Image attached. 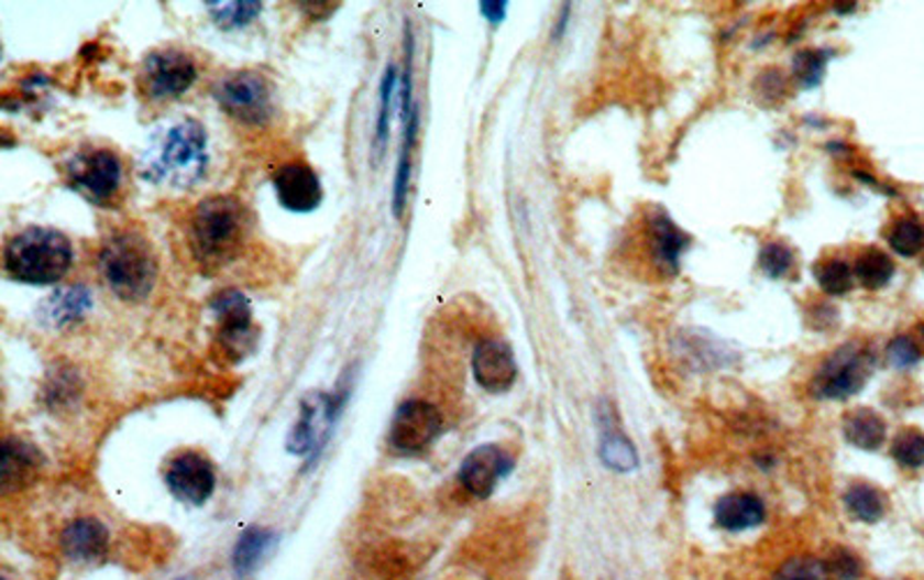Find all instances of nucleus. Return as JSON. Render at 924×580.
<instances>
[{
  "mask_svg": "<svg viewBox=\"0 0 924 580\" xmlns=\"http://www.w3.org/2000/svg\"><path fill=\"white\" fill-rule=\"evenodd\" d=\"M814 277L818 287L829 296H842L850 292L853 281H855L853 266H848L844 260H837V258H827L823 262H816Z\"/></svg>",
  "mask_w": 924,
  "mask_h": 580,
  "instance_id": "nucleus-28",
  "label": "nucleus"
},
{
  "mask_svg": "<svg viewBox=\"0 0 924 580\" xmlns=\"http://www.w3.org/2000/svg\"><path fill=\"white\" fill-rule=\"evenodd\" d=\"M829 573L835 580H858L865 573L862 560L848 548H837L827 560Z\"/></svg>",
  "mask_w": 924,
  "mask_h": 580,
  "instance_id": "nucleus-34",
  "label": "nucleus"
},
{
  "mask_svg": "<svg viewBox=\"0 0 924 580\" xmlns=\"http://www.w3.org/2000/svg\"><path fill=\"white\" fill-rule=\"evenodd\" d=\"M886 357L890 365L904 370V368L915 365L922 359V352H920V344L911 336H897L894 340H890Z\"/></svg>",
  "mask_w": 924,
  "mask_h": 580,
  "instance_id": "nucleus-35",
  "label": "nucleus"
},
{
  "mask_svg": "<svg viewBox=\"0 0 924 580\" xmlns=\"http://www.w3.org/2000/svg\"><path fill=\"white\" fill-rule=\"evenodd\" d=\"M650 237H652L654 262L668 273H675L680 266L682 252L689 245V239L682 234L680 227L661 211H654L650 216Z\"/></svg>",
  "mask_w": 924,
  "mask_h": 580,
  "instance_id": "nucleus-20",
  "label": "nucleus"
},
{
  "mask_svg": "<svg viewBox=\"0 0 924 580\" xmlns=\"http://www.w3.org/2000/svg\"><path fill=\"white\" fill-rule=\"evenodd\" d=\"M758 264H760V271L768 277L779 281V277H783L793 266V250L781 241H770L760 248Z\"/></svg>",
  "mask_w": 924,
  "mask_h": 580,
  "instance_id": "nucleus-32",
  "label": "nucleus"
},
{
  "mask_svg": "<svg viewBox=\"0 0 924 580\" xmlns=\"http://www.w3.org/2000/svg\"><path fill=\"white\" fill-rule=\"evenodd\" d=\"M472 373L483 391L506 393L518 377L512 347L504 340H481L472 354Z\"/></svg>",
  "mask_w": 924,
  "mask_h": 580,
  "instance_id": "nucleus-15",
  "label": "nucleus"
},
{
  "mask_svg": "<svg viewBox=\"0 0 924 580\" xmlns=\"http://www.w3.org/2000/svg\"><path fill=\"white\" fill-rule=\"evenodd\" d=\"M481 14L493 23H499L506 17V3H481Z\"/></svg>",
  "mask_w": 924,
  "mask_h": 580,
  "instance_id": "nucleus-37",
  "label": "nucleus"
},
{
  "mask_svg": "<svg viewBox=\"0 0 924 580\" xmlns=\"http://www.w3.org/2000/svg\"><path fill=\"white\" fill-rule=\"evenodd\" d=\"M6 271L26 285H56L73 269L75 248L52 227H29L6 245Z\"/></svg>",
  "mask_w": 924,
  "mask_h": 580,
  "instance_id": "nucleus-2",
  "label": "nucleus"
},
{
  "mask_svg": "<svg viewBox=\"0 0 924 580\" xmlns=\"http://www.w3.org/2000/svg\"><path fill=\"white\" fill-rule=\"evenodd\" d=\"M873 354L867 347L848 342L823 361L809 391L818 401H846L862 391L873 373Z\"/></svg>",
  "mask_w": 924,
  "mask_h": 580,
  "instance_id": "nucleus-5",
  "label": "nucleus"
},
{
  "mask_svg": "<svg viewBox=\"0 0 924 580\" xmlns=\"http://www.w3.org/2000/svg\"><path fill=\"white\" fill-rule=\"evenodd\" d=\"M167 489L176 500L190 506H201L216 491L213 462L195 451L178 453L165 472Z\"/></svg>",
  "mask_w": 924,
  "mask_h": 580,
  "instance_id": "nucleus-10",
  "label": "nucleus"
},
{
  "mask_svg": "<svg viewBox=\"0 0 924 580\" xmlns=\"http://www.w3.org/2000/svg\"><path fill=\"white\" fill-rule=\"evenodd\" d=\"M714 523L726 532H747L766 523V504L754 493H728L714 504Z\"/></svg>",
  "mask_w": 924,
  "mask_h": 580,
  "instance_id": "nucleus-17",
  "label": "nucleus"
},
{
  "mask_svg": "<svg viewBox=\"0 0 924 580\" xmlns=\"http://www.w3.org/2000/svg\"><path fill=\"white\" fill-rule=\"evenodd\" d=\"M197 81L195 61L178 50L148 54L142 67V86L151 100H174Z\"/></svg>",
  "mask_w": 924,
  "mask_h": 580,
  "instance_id": "nucleus-7",
  "label": "nucleus"
},
{
  "mask_svg": "<svg viewBox=\"0 0 924 580\" xmlns=\"http://www.w3.org/2000/svg\"><path fill=\"white\" fill-rule=\"evenodd\" d=\"M853 275L865 289H883L894 277V262L883 250L867 248L855 258Z\"/></svg>",
  "mask_w": 924,
  "mask_h": 580,
  "instance_id": "nucleus-25",
  "label": "nucleus"
},
{
  "mask_svg": "<svg viewBox=\"0 0 924 580\" xmlns=\"http://www.w3.org/2000/svg\"><path fill=\"white\" fill-rule=\"evenodd\" d=\"M844 506L850 514V518L873 525L886 516L888 500L881 491L873 489V485L869 483H853L844 495Z\"/></svg>",
  "mask_w": 924,
  "mask_h": 580,
  "instance_id": "nucleus-24",
  "label": "nucleus"
},
{
  "mask_svg": "<svg viewBox=\"0 0 924 580\" xmlns=\"http://www.w3.org/2000/svg\"><path fill=\"white\" fill-rule=\"evenodd\" d=\"M344 393L346 391L333 393V396H327V393H315L312 398L304 401V405H300L298 424L294 426L292 437H289L292 453L304 456L323 445V439L329 437L331 424L336 422L338 412L342 409Z\"/></svg>",
  "mask_w": 924,
  "mask_h": 580,
  "instance_id": "nucleus-11",
  "label": "nucleus"
},
{
  "mask_svg": "<svg viewBox=\"0 0 924 580\" xmlns=\"http://www.w3.org/2000/svg\"><path fill=\"white\" fill-rule=\"evenodd\" d=\"M100 269L111 292L139 304L144 300L157 281V262L148 241L136 231H116L100 250Z\"/></svg>",
  "mask_w": 924,
  "mask_h": 580,
  "instance_id": "nucleus-3",
  "label": "nucleus"
},
{
  "mask_svg": "<svg viewBox=\"0 0 924 580\" xmlns=\"http://www.w3.org/2000/svg\"><path fill=\"white\" fill-rule=\"evenodd\" d=\"M208 12L220 23L222 29H239L250 23L254 17L262 12V3H254V0H243V3H206Z\"/></svg>",
  "mask_w": 924,
  "mask_h": 580,
  "instance_id": "nucleus-31",
  "label": "nucleus"
},
{
  "mask_svg": "<svg viewBox=\"0 0 924 580\" xmlns=\"http://www.w3.org/2000/svg\"><path fill=\"white\" fill-rule=\"evenodd\" d=\"M825 61L827 54L825 52H816V50H804L795 56V77L798 84L802 88H814L821 84L823 73H825Z\"/></svg>",
  "mask_w": 924,
  "mask_h": 580,
  "instance_id": "nucleus-33",
  "label": "nucleus"
},
{
  "mask_svg": "<svg viewBox=\"0 0 924 580\" xmlns=\"http://www.w3.org/2000/svg\"><path fill=\"white\" fill-rule=\"evenodd\" d=\"M121 180V160L113 151L107 149L90 151L88 155L77 157L73 169H69V183H73V188L96 204H107L119 195Z\"/></svg>",
  "mask_w": 924,
  "mask_h": 580,
  "instance_id": "nucleus-9",
  "label": "nucleus"
},
{
  "mask_svg": "<svg viewBox=\"0 0 924 580\" xmlns=\"http://www.w3.org/2000/svg\"><path fill=\"white\" fill-rule=\"evenodd\" d=\"M92 308V296L86 285H69L58 289L44 306V319L52 321L54 327H69L86 317Z\"/></svg>",
  "mask_w": 924,
  "mask_h": 580,
  "instance_id": "nucleus-22",
  "label": "nucleus"
},
{
  "mask_svg": "<svg viewBox=\"0 0 924 580\" xmlns=\"http://www.w3.org/2000/svg\"><path fill=\"white\" fill-rule=\"evenodd\" d=\"M598 419H601L598 456H601V460H604V466L610 468L613 472H634V470H638L640 460H638V451H636L631 439L624 435L619 428H615V422H613L610 414L601 412Z\"/></svg>",
  "mask_w": 924,
  "mask_h": 580,
  "instance_id": "nucleus-19",
  "label": "nucleus"
},
{
  "mask_svg": "<svg viewBox=\"0 0 924 580\" xmlns=\"http://www.w3.org/2000/svg\"><path fill=\"white\" fill-rule=\"evenodd\" d=\"M444 419L432 403L411 398L403 403L391 424V447L403 453L426 451L442 433Z\"/></svg>",
  "mask_w": 924,
  "mask_h": 580,
  "instance_id": "nucleus-8",
  "label": "nucleus"
},
{
  "mask_svg": "<svg viewBox=\"0 0 924 580\" xmlns=\"http://www.w3.org/2000/svg\"><path fill=\"white\" fill-rule=\"evenodd\" d=\"M888 243L901 258H915L924 250V222L917 216L897 218L888 231Z\"/></svg>",
  "mask_w": 924,
  "mask_h": 580,
  "instance_id": "nucleus-27",
  "label": "nucleus"
},
{
  "mask_svg": "<svg viewBox=\"0 0 924 580\" xmlns=\"http://www.w3.org/2000/svg\"><path fill=\"white\" fill-rule=\"evenodd\" d=\"M42 456L35 447H31L23 439H6L3 445V466H0V485H3L6 493L19 491L21 485H26L40 470Z\"/></svg>",
  "mask_w": 924,
  "mask_h": 580,
  "instance_id": "nucleus-18",
  "label": "nucleus"
},
{
  "mask_svg": "<svg viewBox=\"0 0 924 580\" xmlns=\"http://www.w3.org/2000/svg\"><path fill=\"white\" fill-rule=\"evenodd\" d=\"M61 546L73 562H96L109 548V529L96 518H77L63 529Z\"/></svg>",
  "mask_w": 924,
  "mask_h": 580,
  "instance_id": "nucleus-16",
  "label": "nucleus"
},
{
  "mask_svg": "<svg viewBox=\"0 0 924 580\" xmlns=\"http://www.w3.org/2000/svg\"><path fill=\"white\" fill-rule=\"evenodd\" d=\"M211 310L220 324V342L224 344V350L241 359L254 342L248 298L237 289H224L211 300Z\"/></svg>",
  "mask_w": 924,
  "mask_h": 580,
  "instance_id": "nucleus-13",
  "label": "nucleus"
},
{
  "mask_svg": "<svg viewBox=\"0 0 924 580\" xmlns=\"http://www.w3.org/2000/svg\"><path fill=\"white\" fill-rule=\"evenodd\" d=\"M250 218L234 197H208L193 214L190 248L201 269L216 271L234 262L248 239Z\"/></svg>",
  "mask_w": 924,
  "mask_h": 580,
  "instance_id": "nucleus-1",
  "label": "nucleus"
},
{
  "mask_svg": "<svg viewBox=\"0 0 924 580\" xmlns=\"http://www.w3.org/2000/svg\"><path fill=\"white\" fill-rule=\"evenodd\" d=\"M216 100L231 119L241 123L260 125L273 113L268 81L257 73H250V69L220 79L216 86Z\"/></svg>",
  "mask_w": 924,
  "mask_h": 580,
  "instance_id": "nucleus-6",
  "label": "nucleus"
},
{
  "mask_svg": "<svg viewBox=\"0 0 924 580\" xmlns=\"http://www.w3.org/2000/svg\"><path fill=\"white\" fill-rule=\"evenodd\" d=\"M405 116V139H403V149H400V157H398V172H396V195H393V211L396 216L403 214L405 208V199H407V188H409V172H411V151L416 144V130H419V109H411Z\"/></svg>",
  "mask_w": 924,
  "mask_h": 580,
  "instance_id": "nucleus-26",
  "label": "nucleus"
},
{
  "mask_svg": "<svg viewBox=\"0 0 924 580\" xmlns=\"http://www.w3.org/2000/svg\"><path fill=\"white\" fill-rule=\"evenodd\" d=\"M178 580H185V578H178Z\"/></svg>",
  "mask_w": 924,
  "mask_h": 580,
  "instance_id": "nucleus-39",
  "label": "nucleus"
},
{
  "mask_svg": "<svg viewBox=\"0 0 924 580\" xmlns=\"http://www.w3.org/2000/svg\"><path fill=\"white\" fill-rule=\"evenodd\" d=\"M275 541H277V535L273 529L248 527L234 546V555H231V565H234L237 576L245 578L257 569L260 562L268 555V550L275 546Z\"/></svg>",
  "mask_w": 924,
  "mask_h": 580,
  "instance_id": "nucleus-23",
  "label": "nucleus"
},
{
  "mask_svg": "<svg viewBox=\"0 0 924 580\" xmlns=\"http://www.w3.org/2000/svg\"><path fill=\"white\" fill-rule=\"evenodd\" d=\"M774 580H835L829 573L827 560L814 558V555H795V558L781 562L774 571Z\"/></svg>",
  "mask_w": 924,
  "mask_h": 580,
  "instance_id": "nucleus-30",
  "label": "nucleus"
},
{
  "mask_svg": "<svg viewBox=\"0 0 924 580\" xmlns=\"http://www.w3.org/2000/svg\"><path fill=\"white\" fill-rule=\"evenodd\" d=\"M917 338H920V342L924 344V319L920 321V327H917Z\"/></svg>",
  "mask_w": 924,
  "mask_h": 580,
  "instance_id": "nucleus-38",
  "label": "nucleus"
},
{
  "mask_svg": "<svg viewBox=\"0 0 924 580\" xmlns=\"http://www.w3.org/2000/svg\"><path fill=\"white\" fill-rule=\"evenodd\" d=\"M886 435H888V426L883 422V416L869 407L853 409L844 416V437H846V442L855 449H862V451L881 449L886 442Z\"/></svg>",
  "mask_w": 924,
  "mask_h": 580,
  "instance_id": "nucleus-21",
  "label": "nucleus"
},
{
  "mask_svg": "<svg viewBox=\"0 0 924 580\" xmlns=\"http://www.w3.org/2000/svg\"><path fill=\"white\" fill-rule=\"evenodd\" d=\"M206 169V130L199 121L176 123L157 149L151 174L176 185H193Z\"/></svg>",
  "mask_w": 924,
  "mask_h": 580,
  "instance_id": "nucleus-4",
  "label": "nucleus"
},
{
  "mask_svg": "<svg viewBox=\"0 0 924 580\" xmlns=\"http://www.w3.org/2000/svg\"><path fill=\"white\" fill-rule=\"evenodd\" d=\"M512 468H514V458L508 456L502 447L483 445L470 451L465 460H462L458 481L470 495L485 500L495 493L497 483L512 472Z\"/></svg>",
  "mask_w": 924,
  "mask_h": 580,
  "instance_id": "nucleus-12",
  "label": "nucleus"
},
{
  "mask_svg": "<svg viewBox=\"0 0 924 580\" xmlns=\"http://www.w3.org/2000/svg\"><path fill=\"white\" fill-rule=\"evenodd\" d=\"M890 453L897 460V466H901L904 470L924 468V433L917 428L899 430Z\"/></svg>",
  "mask_w": 924,
  "mask_h": 580,
  "instance_id": "nucleus-29",
  "label": "nucleus"
},
{
  "mask_svg": "<svg viewBox=\"0 0 924 580\" xmlns=\"http://www.w3.org/2000/svg\"><path fill=\"white\" fill-rule=\"evenodd\" d=\"M277 201L292 214H310L321 204L323 188L317 172L304 162H289L273 174Z\"/></svg>",
  "mask_w": 924,
  "mask_h": 580,
  "instance_id": "nucleus-14",
  "label": "nucleus"
},
{
  "mask_svg": "<svg viewBox=\"0 0 924 580\" xmlns=\"http://www.w3.org/2000/svg\"><path fill=\"white\" fill-rule=\"evenodd\" d=\"M393 88H396V65H388L384 79H382V88H380V119H377V146H382L386 142V134H388V113H391V98H393Z\"/></svg>",
  "mask_w": 924,
  "mask_h": 580,
  "instance_id": "nucleus-36",
  "label": "nucleus"
}]
</instances>
